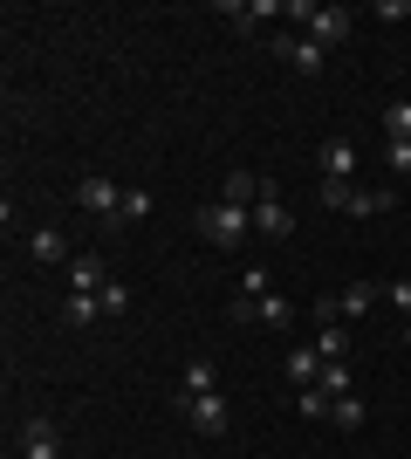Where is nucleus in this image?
I'll return each instance as SVG.
<instances>
[{
    "label": "nucleus",
    "mask_w": 411,
    "mask_h": 459,
    "mask_svg": "<svg viewBox=\"0 0 411 459\" xmlns=\"http://www.w3.org/2000/svg\"><path fill=\"white\" fill-rule=\"evenodd\" d=\"M247 233H254V212L247 206H227V199H219V206H199V240H206V247H240Z\"/></svg>",
    "instance_id": "f257e3e1"
},
{
    "label": "nucleus",
    "mask_w": 411,
    "mask_h": 459,
    "mask_svg": "<svg viewBox=\"0 0 411 459\" xmlns=\"http://www.w3.org/2000/svg\"><path fill=\"white\" fill-rule=\"evenodd\" d=\"M281 14H288V21H302L315 48H336V41H350V14H343V7H315V0H288Z\"/></svg>",
    "instance_id": "f03ea898"
},
{
    "label": "nucleus",
    "mask_w": 411,
    "mask_h": 459,
    "mask_svg": "<svg viewBox=\"0 0 411 459\" xmlns=\"http://www.w3.org/2000/svg\"><path fill=\"white\" fill-rule=\"evenodd\" d=\"M178 419L193 425V432H206V439H227L234 432V404L219 398V391H206V398H178Z\"/></svg>",
    "instance_id": "7ed1b4c3"
},
{
    "label": "nucleus",
    "mask_w": 411,
    "mask_h": 459,
    "mask_svg": "<svg viewBox=\"0 0 411 459\" xmlns=\"http://www.w3.org/2000/svg\"><path fill=\"white\" fill-rule=\"evenodd\" d=\"M330 212H356V220H371V212H391L398 206V186H384V192H356V186H322L315 192Z\"/></svg>",
    "instance_id": "20e7f679"
},
{
    "label": "nucleus",
    "mask_w": 411,
    "mask_h": 459,
    "mask_svg": "<svg viewBox=\"0 0 411 459\" xmlns=\"http://www.w3.org/2000/svg\"><path fill=\"white\" fill-rule=\"evenodd\" d=\"M234 323H268V329H295V302H288V295H234Z\"/></svg>",
    "instance_id": "39448f33"
},
{
    "label": "nucleus",
    "mask_w": 411,
    "mask_h": 459,
    "mask_svg": "<svg viewBox=\"0 0 411 459\" xmlns=\"http://www.w3.org/2000/svg\"><path fill=\"white\" fill-rule=\"evenodd\" d=\"M254 233H261V240H288V233H295V212H288V199L274 192V178L261 186V199H254Z\"/></svg>",
    "instance_id": "423d86ee"
},
{
    "label": "nucleus",
    "mask_w": 411,
    "mask_h": 459,
    "mask_svg": "<svg viewBox=\"0 0 411 459\" xmlns=\"http://www.w3.org/2000/svg\"><path fill=\"white\" fill-rule=\"evenodd\" d=\"M315 172H322V186H356V144L350 137H330L315 152Z\"/></svg>",
    "instance_id": "0eeeda50"
},
{
    "label": "nucleus",
    "mask_w": 411,
    "mask_h": 459,
    "mask_svg": "<svg viewBox=\"0 0 411 459\" xmlns=\"http://www.w3.org/2000/svg\"><path fill=\"white\" fill-rule=\"evenodd\" d=\"M274 56L288 62L295 76H322V62H330V48H315L309 35H281V41H274Z\"/></svg>",
    "instance_id": "6e6552de"
},
{
    "label": "nucleus",
    "mask_w": 411,
    "mask_h": 459,
    "mask_svg": "<svg viewBox=\"0 0 411 459\" xmlns=\"http://www.w3.org/2000/svg\"><path fill=\"white\" fill-rule=\"evenodd\" d=\"M21 459H62V432H56V419H28L21 425Z\"/></svg>",
    "instance_id": "1a4fd4ad"
},
{
    "label": "nucleus",
    "mask_w": 411,
    "mask_h": 459,
    "mask_svg": "<svg viewBox=\"0 0 411 459\" xmlns=\"http://www.w3.org/2000/svg\"><path fill=\"white\" fill-rule=\"evenodd\" d=\"M103 288H110L103 261L97 254H76V261H69V295H103Z\"/></svg>",
    "instance_id": "9d476101"
},
{
    "label": "nucleus",
    "mask_w": 411,
    "mask_h": 459,
    "mask_svg": "<svg viewBox=\"0 0 411 459\" xmlns=\"http://www.w3.org/2000/svg\"><path fill=\"white\" fill-rule=\"evenodd\" d=\"M219 14L234 21L240 35H254L261 21H274V14H281V0H240V7H234V0H227V7H219Z\"/></svg>",
    "instance_id": "9b49d317"
},
{
    "label": "nucleus",
    "mask_w": 411,
    "mask_h": 459,
    "mask_svg": "<svg viewBox=\"0 0 411 459\" xmlns=\"http://www.w3.org/2000/svg\"><path fill=\"white\" fill-rule=\"evenodd\" d=\"M28 254H35V261H48V268H56V261H76V254H69V240H62V227H35V233H28Z\"/></svg>",
    "instance_id": "f8f14e48"
},
{
    "label": "nucleus",
    "mask_w": 411,
    "mask_h": 459,
    "mask_svg": "<svg viewBox=\"0 0 411 459\" xmlns=\"http://www.w3.org/2000/svg\"><path fill=\"white\" fill-rule=\"evenodd\" d=\"M206 391H219V370H213V357H193V364H185V384H178V398H206Z\"/></svg>",
    "instance_id": "ddd939ff"
},
{
    "label": "nucleus",
    "mask_w": 411,
    "mask_h": 459,
    "mask_svg": "<svg viewBox=\"0 0 411 459\" xmlns=\"http://www.w3.org/2000/svg\"><path fill=\"white\" fill-rule=\"evenodd\" d=\"M322 364H330V357H322V350H288V377H295V391H302V384H315L322 377Z\"/></svg>",
    "instance_id": "4468645a"
},
{
    "label": "nucleus",
    "mask_w": 411,
    "mask_h": 459,
    "mask_svg": "<svg viewBox=\"0 0 411 459\" xmlns=\"http://www.w3.org/2000/svg\"><path fill=\"white\" fill-rule=\"evenodd\" d=\"M62 316H69V329H97L103 323V295H69Z\"/></svg>",
    "instance_id": "2eb2a0df"
},
{
    "label": "nucleus",
    "mask_w": 411,
    "mask_h": 459,
    "mask_svg": "<svg viewBox=\"0 0 411 459\" xmlns=\"http://www.w3.org/2000/svg\"><path fill=\"white\" fill-rule=\"evenodd\" d=\"M377 295H384V288H377V281H350V288H343V295H336V316H364V308H371Z\"/></svg>",
    "instance_id": "dca6fc26"
},
{
    "label": "nucleus",
    "mask_w": 411,
    "mask_h": 459,
    "mask_svg": "<svg viewBox=\"0 0 411 459\" xmlns=\"http://www.w3.org/2000/svg\"><path fill=\"white\" fill-rule=\"evenodd\" d=\"M315 384H322L330 398H350V391H356V370H350V357H336V364H322V377H315Z\"/></svg>",
    "instance_id": "f3484780"
},
{
    "label": "nucleus",
    "mask_w": 411,
    "mask_h": 459,
    "mask_svg": "<svg viewBox=\"0 0 411 459\" xmlns=\"http://www.w3.org/2000/svg\"><path fill=\"white\" fill-rule=\"evenodd\" d=\"M364 419H371V411H364V398H356V391L330 404V425H336V432H364Z\"/></svg>",
    "instance_id": "a211bd4d"
},
{
    "label": "nucleus",
    "mask_w": 411,
    "mask_h": 459,
    "mask_svg": "<svg viewBox=\"0 0 411 459\" xmlns=\"http://www.w3.org/2000/svg\"><path fill=\"white\" fill-rule=\"evenodd\" d=\"M330 391H322V384H302V391H295V411H302V419H330Z\"/></svg>",
    "instance_id": "6ab92c4d"
},
{
    "label": "nucleus",
    "mask_w": 411,
    "mask_h": 459,
    "mask_svg": "<svg viewBox=\"0 0 411 459\" xmlns=\"http://www.w3.org/2000/svg\"><path fill=\"white\" fill-rule=\"evenodd\" d=\"M315 350H322L330 364H336V357H350V343H343V329H336V323H322V329H315Z\"/></svg>",
    "instance_id": "aec40b11"
},
{
    "label": "nucleus",
    "mask_w": 411,
    "mask_h": 459,
    "mask_svg": "<svg viewBox=\"0 0 411 459\" xmlns=\"http://www.w3.org/2000/svg\"><path fill=\"white\" fill-rule=\"evenodd\" d=\"M151 212H158V199H151L144 186H131V192H124V220H151Z\"/></svg>",
    "instance_id": "412c9836"
},
{
    "label": "nucleus",
    "mask_w": 411,
    "mask_h": 459,
    "mask_svg": "<svg viewBox=\"0 0 411 459\" xmlns=\"http://www.w3.org/2000/svg\"><path fill=\"white\" fill-rule=\"evenodd\" d=\"M384 131H391V137H411V103H405V96L384 110Z\"/></svg>",
    "instance_id": "4be33fe9"
},
{
    "label": "nucleus",
    "mask_w": 411,
    "mask_h": 459,
    "mask_svg": "<svg viewBox=\"0 0 411 459\" xmlns=\"http://www.w3.org/2000/svg\"><path fill=\"white\" fill-rule=\"evenodd\" d=\"M124 308H131V288L110 281V288H103V316H124Z\"/></svg>",
    "instance_id": "5701e85b"
},
{
    "label": "nucleus",
    "mask_w": 411,
    "mask_h": 459,
    "mask_svg": "<svg viewBox=\"0 0 411 459\" xmlns=\"http://www.w3.org/2000/svg\"><path fill=\"white\" fill-rule=\"evenodd\" d=\"M384 152H391V172L405 178V172H411V137H391V144H384Z\"/></svg>",
    "instance_id": "b1692460"
},
{
    "label": "nucleus",
    "mask_w": 411,
    "mask_h": 459,
    "mask_svg": "<svg viewBox=\"0 0 411 459\" xmlns=\"http://www.w3.org/2000/svg\"><path fill=\"white\" fill-rule=\"evenodd\" d=\"M377 14L384 21H411V0H377Z\"/></svg>",
    "instance_id": "393cba45"
},
{
    "label": "nucleus",
    "mask_w": 411,
    "mask_h": 459,
    "mask_svg": "<svg viewBox=\"0 0 411 459\" xmlns=\"http://www.w3.org/2000/svg\"><path fill=\"white\" fill-rule=\"evenodd\" d=\"M384 295H391V302H398V308H405V316H411V281H391V288H384Z\"/></svg>",
    "instance_id": "a878e982"
},
{
    "label": "nucleus",
    "mask_w": 411,
    "mask_h": 459,
    "mask_svg": "<svg viewBox=\"0 0 411 459\" xmlns=\"http://www.w3.org/2000/svg\"><path fill=\"white\" fill-rule=\"evenodd\" d=\"M405 343H411V323H405Z\"/></svg>",
    "instance_id": "bb28decb"
},
{
    "label": "nucleus",
    "mask_w": 411,
    "mask_h": 459,
    "mask_svg": "<svg viewBox=\"0 0 411 459\" xmlns=\"http://www.w3.org/2000/svg\"><path fill=\"white\" fill-rule=\"evenodd\" d=\"M14 459H21V453H14Z\"/></svg>",
    "instance_id": "cd10ccee"
}]
</instances>
